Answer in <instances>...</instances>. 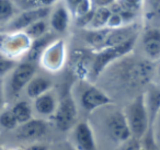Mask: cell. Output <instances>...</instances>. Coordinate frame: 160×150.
<instances>
[{"instance_id":"1","label":"cell","mask_w":160,"mask_h":150,"mask_svg":"<svg viewBox=\"0 0 160 150\" xmlns=\"http://www.w3.org/2000/svg\"><path fill=\"white\" fill-rule=\"evenodd\" d=\"M137 38L138 36H136L120 45L105 47L100 51L94 52L91 62V69H90V79L99 78L112 64L131 54L135 47Z\"/></svg>"},{"instance_id":"2","label":"cell","mask_w":160,"mask_h":150,"mask_svg":"<svg viewBox=\"0 0 160 150\" xmlns=\"http://www.w3.org/2000/svg\"><path fill=\"white\" fill-rule=\"evenodd\" d=\"M101 110L104 112L101 116L103 129L112 142L118 146L131 138V132L122 108H118V106L115 108L111 103L101 108Z\"/></svg>"},{"instance_id":"3","label":"cell","mask_w":160,"mask_h":150,"mask_svg":"<svg viewBox=\"0 0 160 150\" xmlns=\"http://www.w3.org/2000/svg\"><path fill=\"white\" fill-rule=\"evenodd\" d=\"M36 73V64L25 60L17 62L12 70L7 75V79H3L6 100L17 101L19 95L24 91L27 84Z\"/></svg>"},{"instance_id":"4","label":"cell","mask_w":160,"mask_h":150,"mask_svg":"<svg viewBox=\"0 0 160 150\" xmlns=\"http://www.w3.org/2000/svg\"><path fill=\"white\" fill-rule=\"evenodd\" d=\"M76 104H79L88 113H94L99 108L112 103V99L103 89L92 84L89 80H79L76 86Z\"/></svg>"},{"instance_id":"5","label":"cell","mask_w":160,"mask_h":150,"mask_svg":"<svg viewBox=\"0 0 160 150\" xmlns=\"http://www.w3.org/2000/svg\"><path fill=\"white\" fill-rule=\"evenodd\" d=\"M123 113L131 132V136L142 140L150 128L148 114L145 106L144 93H139L134 97L123 108Z\"/></svg>"},{"instance_id":"6","label":"cell","mask_w":160,"mask_h":150,"mask_svg":"<svg viewBox=\"0 0 160 150\" xmlns=\"http://www.w3.org/2000/svg\"><path fill=\"white\" fill-rule=\"evenodd\" d=\"M32 41L22 31H0V54L8 59L19 62L23 59Z\"/></svg>"},{"instance_id":"7","label":"cell","mask_w":160,"mask_h":150,"mask_svg":"<svg viewBox=\"0 0 160 150\" xmlns=\"http://www.w3.org/2000/svg\"><path fill=\"white\" fill-rule=\"evenodd\" d=\"M52 118L60 132H68L76 125L78 122V105L71 93H66L58 99L57 108Z\"/></svg>"},{"instance_id":"8","label":"cell","mask_w":160,"mask_h":150,"mask_svg":"<svg viewBox=\"0 0 160 150\" xmlns=\"http://www.w3.org/2000/svg\"><path fill=\"white\" fill-rule=\"evenodd\" d=\"M66 57V43L62 38H57L45 48L40 56L38 62L46 71L56 73L64 68Z\"/></svg>"},{"instance_id":"9","label":"cell","mask_w":160,"mask_h":150,"mask_svg":"<svg viewBox=\"0 0 160 150\" xmlns=\"http://www.w3.org/2000/svg\"><path fill=\"white\" fill-rule=\"evenodd\" d=\"M48 132V124L45 119L40 117H33L30 121L20 124L14 129L18 140L23 142L34 143L41 140Z\"/></svg>"},{"instance_id":"10","label":"cell","mask_w":160,"mask_h":150,"mask_svg":"<svg viewBox=\"0 0 160 150\" xmlns=\"http://www.w3.org/2000/svg\"><path fill=\"white\" fill-rule=\"evenodd\" d=\"M71 146L76 150H97L93 129L87 121L77 122L71 128Z\"/></svg>"},{"instance_id":"11","label":"cell","mask_w":160,"mask_h":150,"mask_svg":"<svg viewBox=\"0 0 160 150\" xmlns=\"http://www.w3.org/2000/svg\"><path fill=\"white\" fill-rule=\"evenodd\" d=\"M51 11V8H38V9L21 10L18 14L11 20V22L2 29L3 31H24L28 27L33 24L34 22L43 19H47Z\"/></svg>"},{"instance_id":"12","label":"cell","mask_w":160,"mask_h":150,"mask_svg":"<svg viewBox=\"0 0 160 150\" xmlns=\"http://www.w3.org/2000/svg\"><path fill=\"white\" fill-rule=\"evenodd\" d=\"M71 21L72 17L62 1H58L51 8V11L47 17L49 31L57 36L62 35L68 31Z\"/></svg>"},{"instance_id":"13","label":"cell","mask_w":160,"mask_h":150,"mask_svg":"<svg viewBox=\"0 0 160 150\" xmlns=\"http://www.w3.org/2000/svg\"><path fill=\"white\" fill-rule=\"evenodd\" d=\"M142 48L147 60L157 62L160 58V31L158 27H148L142 34Z\"/></svg>"},{"instance_id":"14","label":"cell","mask_w":160,"mask_h":150,"mask_svg":"<svg viewBox=\"0 0 160 150\" xmlns=\"http://www.w3.org/2000/svg\"><path fill=\"white\" fill-rule=\"evenodd\" d=\"M58 105V98L53 90L41 94L40 97L35 98L32 103L33 113L38 114L40 118H52L55 114L56 108Z\"/></svg>"},{"instance_id":"15","label":"cell","mask_w":160,"mask_h":150,"mask_svg":"<svg viewBox=\"0 0 160 150\" xmlns=\"http://www.w3.org/2000/svg\"><path fill=\"white\" fill-rule=\"evenodd\" d=\"M144 101L149 118L150 128H153L159 117L160 112V90L158 84L150 83L144 93Z\"/></svg>"},{"instance_id":"16","label":"cell","mask_w":160,"mask_h":150,"mask_svg":"<svg viewBox=\"0 0 160 150\" xmlns=\"http://www.w3.org/2000/svg\"><path fill=\"white\" fill-rule=\"evenodd\" d=\"M55 38H57V35H55L53 32L49 31L48 33H46L45 35L41 36V38H36V40H33L31 43V46H30L29 51H28V53H27V55L21 60L33 62V64H38V59H40V56L42 55V53L45 51V48H46Z\"/></svg>"},{"instance_id":"17","label":"cell","mask_w":160,"mask_h":150,"mask_svg":"<svg viewBox=\"0 0 160 150\" xmlns=\"http://www.w3.org/2000/svg\"><path fill=\"white\" fill-rule=\"evenodd\" d=\"M52 88H53V81L49 78L35 73L27 84L24 92L29 99L34 100L43 93L52 90Z\"/></svg>"},{"instance_id":"18","label":"cell","mask_w":160,"mask_h":150,"mask_svg":"<svg viewBox=\"0 0 160 150\" xmlns=\"http://www.w3.org/2000/svg\"><path fill=\"white\" fill-rule=\"evenodd\" d=\"M110 7H94L91 19L88 23L86 30H100L105 29L108 21L111 16Z\"/></svg>"},{"instance_id":"19","label":"cell","mask_w":160,"mask_h":150,"mask_svg":"<svg viewBox=\"0 0 160 150\" xmlns=\"http://www.w3.org/2000/svg\"><path fill=\"white\" fill-rule=\"evenodd\" d=\"M10 110L12 111L19 125L30 121L34 117L32 104L27 100H17Z\"/></svg>"},{"instance_id":"20","label":"cell","mask_w":160,"mask_h":150,"mask_svg":"<svg viewBox=\"0 0 160 150\" xmlns=\"http://www.w3.org/2000/svg\"><path fill=\"white\" fill-rule=\"evenodd\" d=\"M19 12L13 0H0V30L5 29Z\"/></svg>"},{"instance_id":"21","label":"cell","mask_w":160,"mask_h":150,"mask_svg":"<svg viewBox=\"0 0 160 150\" xmlns=\"http://www.w3.org/2000/svg\"><path fill=\"white\" fill-rule=\"evenodd\" d=\"M17 7L21 10L38 9V8H52L60 0H13Z\"/></svg>"},{"instance_id":"22","label":"cell","mask_w":160,"mask_h":150,"mask_svg":"<svg viewBox=\"0 0 160 150\" xmlns=\"http://www.w3.org/2000/svg\"><path fill=\"white\" fill-rule=\"evenodd\" d=\"M23 32L29 36L31 41L36 40V38L45 35V34L49 32V27H48V22H47V19L36 21L33 24L28 27Z\"/></svg>"},{"instance_id":"23","label":"cell","mask_w":160,"mask_h":150,"mask_svg":"<svg viewBox=\"0 0 160 150\" xmlns=\"http://www.w3.org/2000/svg\"><path fill=\"white\" fill-rule=\"evenodd\" d=\"M145 0H115L112 5L123 11L137 14L142 10Z\"/></svg>"},{"instance_id":"24","label":"cell","mask_w":160,"mask_h":150,"mask_svg":"<svg viewBox=\"0 0 160 150\" xmlns=\"http://www.w3.org/2000/svg\"><path fill=\"white\" fill-rule=\"evenodd\" d=\"M18 126V122L10 108H3L0 111V127L6 130H14Z\"/></svg>"},{"instance_id":"25","label":"cell","mask_w":160,"mask_h":150,"mask_svg":"<svg viewBox=\"0 0 160 150\" xmlns=\"http://www.w3.org/2000/svg\"><path fill=\"white\" fill-rule=\"evenodd\" d=\"M140 141L144 150H159V145H158L157 137L153 132V128H149Z\"/></svg>"},{"instance_id":"26","label":"cell","mask_w":160,"mask_h":150,"mask_svg":"<svg viewBox=\"0 0 160 150\" xmlns=\"http://www.w3.org/2000/svg\"><path fill=\"white\" fill-rule=\"evenodd\" d=\"M142 148V141L139 139H136L134 137H131L124 142L118 145L116 150H139Z\"/></svg>"},{"instance_id":"27","label":"cell","mask_w":160,"mask_h":150,"mask_svg":"<svg viewBox=\"0 0 160 150\" xmlns=\"http://www.w3.org/2000/svg\"><path fill=\"white\" fill-rule=\"evenodd\" d=\"M18 62L8 59V58L1 57L0 58V78H3L12 70L14 66L17 65Z\"/></svg>"},{"instance_id":"28","label":"cell","mask_w":160,"mask_h":150,"mask_svg":"<svg viewBox=\"0 0 160 150\" xmlns=\"http://www.w3.org/2000/svg\"><path fill=\"white\" fill-rule=\"evenodd\" d=\"M123 25H125L124 21L121 18L120 14L112 11L111 16H110V18H109V21H108V24H107L108 29H118V28H121V27H123Z\"/></svg>"},{"instance_id":"29","label":"cell","mask_w":160,"mask_h":150,"mask_svg":"<svg viewBox=\"0 0 160 150\" xmlns=\"http://www.w3.org/2000/svg\"><path fill=\"white\" fill-rule=\"evenodd\" d=\"M62 3L65 5V7L68 9V11L70 12L71 17H72L73 12H75L76 8L78 7V6L80 5V3L82 2L83 0H60Z\"/></svg>"},{"instance_id":"30","label":"cell","mask_w":160,"mask_h":150,"mask_svg":"<svg viewBox=\"0 0 160 150\" xmlns=\"http://www.w3.org/2000/svg\"><path fill=\"white\" fill-rule=\"evenodd\" d=\"M7 103L5 94V84H3V78H0V111L5 108V105Z\"/></svg>"},{"instance_id":"31","label":"cell","mask_w":160,"mask_h":150,"mask_svg":"<svg viewBox=\"0 0 160 150\" xmlns=\"http://www.w3.org/2000/svg\"><path fill=\"white\" fill-rule=\"evenodd\" d=\"M25 150H49L48 147L43 143H38V142H34L31 143L28 148H25Z\"/></svg>"},{"instance_id":"32","label":"cell","mask_w":160,"mask_h":150,"mask_svg":"<svg viewBox=\"0 0 160 150\" xmlns=\"http://www.w3.org/2000/svg\"><path fill=\"white\" fill-rule=\"evenodd\" d=\"M57 150H76V149L71 146L70 142H62L58 146Z\"/></svg>"},{"instance_id":"33","label":"cell","mask_w":160,"mask_h":150,"mask_svg":"<svg viewBox=\"0 0 160 150\" xmlns=\"http://www.w3.org/2000/svg\"><path fill=\"white\" fill-rule=\"evenodd\" d=\"M14 150H25V149H23V148H17V149H14Z\"/></svg>"},{"instance_id":"34","label":"cell","mask_w":160,"mask_h":150,"mask_svg":"<svg viewBox=\"0 0 160 150\" xmlns=\"http://www.w3.org/2000/svg\"><path fill=\"white\" fill-rule=\"evenodd\" d=\"M0 143H1V137H0Z\"/></svg>"},{"instance_id":"35","label":"cell","mask_w":160,"mask_h":150,"mask_svg":"<svg viewBox=\"0 0 160 150\" xmlns=\"http://www.w3.org/2000/svg\"><path fill=\"white\" fill-rule=\"evenodd\" d=\"M139 150H144V149H142V148H140V149H139Z\"/></svg>"},{"instance_id":"36","label":"cell","mask_w":160,"mask_h":150,"mask_svg":"<svg viewBox=\"0 0 160 150\" xmlns=\"http://www.w3.org/2000/svg\"><path fill=\"white\" fill-rule=\"evenodd\" d=\"M1 57H2V56H1V54H0V58H1Z\"/></svg>"},{"instance_id":"37","label":"cell","mask_w":160,"mask_h":150,"mask_svg":"<svg viewBox=\"0 0 160 150\" xmlns=\"http://www.w3.org/2000/svg\"><path fill=\"white\" fill-rule=\"evenodd\" d=\"M0 31H1V30H0Z\"/></svg>"}]
</instances>
